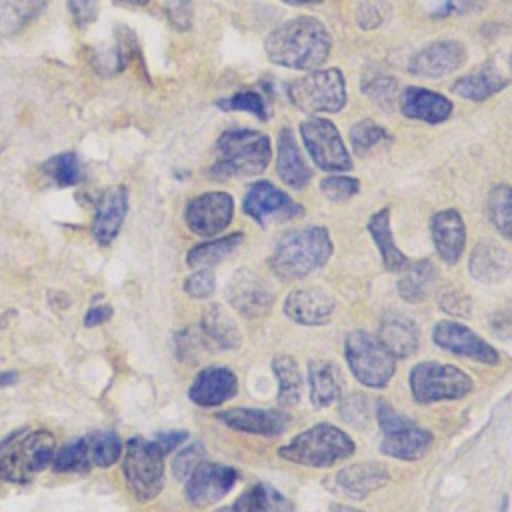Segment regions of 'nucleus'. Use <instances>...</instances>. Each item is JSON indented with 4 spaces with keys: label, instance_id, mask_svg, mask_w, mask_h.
<instances>
[{
    "label": "nucleus",
    "instance_id": "nucleus-25",
    "mask_svg": "<svg viewBox=\"0 0 512 512\" xmlns=\"http://www.w3.org/2000/svg\"><path fill=\"white\" fill-rule=\"evenodd\" d=\"M128 212V192L124 186L108 188L96 206L92 234L100 244H110L122 228Z\"/></svg>",
    "mask_w": 512,
    "mask_h": 512
},
{
    "label": "nucleus",
    "instance_id": "nucleus-28",
    "mask_svg": "<svg viewBox=\"0 0 512 512\" xmlns=\"http://www.w3.org/2000/svg\"><path fill=\"white\" fill-rule=\"evenodd\" d=\"M276 170L286 186L292 190H302L310 178L312 170L306 164L300 148L296 146V138L288 126H284L278 134V160H276Z\"/></svg>",
    "mask_w": 512,
    "mask_h": 512
},
{
    "label": "nucleus",
    "instance_id": "nucleus-17",
    "mask_svg": "<svg viewBox=\"0 0 512 512\" xmlns=\"http://www.w3.org/2000/svg\"><path fill=\"white\" fill-rule=\"evenodd\" d=\"M464 62L466 48L460 40H434L412 56L408 70L424 78H442L458 70Z\"/></svg>",
    "mask_w": 512,
    "mask_h": 512
},
{
    "label": "nucleus",
    "instance_id": "nucleus-54",
    "mask_svg": "<svg viewBox=\"0 0 512 512\" xmlns=\"http://www.w3.org/2000/svg\"><path fill=\"white\" fill-rule=\"evenodd\" d=\"M460 304L470 306V302H468L460 292H450V294H446V296L442 298V304H440V306H442L446 312H450V314L466 316L468 312H466V310H462V308H460Z\"/></svg>",
    "mask_w": 512,
    "mask_h": 512
},
{
    "label": "nucleus",
    "instance_id": "nucleus-52",
    "mask_svg": "<svg viewBox=\"0 0 512 512\" xmlns=\"http://www.w3.org/2000/svg\"><path fill=\"white\" fill-rule=\"evenodd\" d=\"M252 504H254V490L252 486L248 490H244L232 504L216 510V512H252Z\"/></svg>",
    "mask_w": 512,
    "mask_h": 512
},
{
    "label": "nucleus",
    "instance_id": "nucleus-41",
    "mask_svg": "<svg viewBox=\"0 0 512 512\" xmlns=\"http://www.w3.org/2000/svg\"><path fill=\"white\" fill-rule=\"evenodd\" d=\"M254 490V504L252 512H294V504L282 492L266 482L252 484Z\"/></svg>",
    "mask_w": 512,
    "mask_h": 512
},
{
    "label": "nucleus",
    "instance_id": "nucleus-11",
    "mask_svg": "<svg viewBox=\"0 0 512 512\" xmlns=\"http://www.w3.org/2000/svg\"><path fill=\"white\" fill-rule=\"evenodd\" d=\"M432 342L454 356L496 366L500 362L498 350L488 344L478 332L458 320H440L432 328Z\"/></svg>",
    "mask_w": 512,
    "mask_h": 512
},
{
    "label": "nucleus",
    "instance_id": "nucleus-20",
    "mask_svg": "<svg viewBox=\"0 0 512 512\" xmlns=\"http://www.w3.org/2000/svg\"><path fill=\"white\" fill-rule=\"evenodd\" d=\"M216 420L236 432L266 436V438L282 434L290 422L282 410H260V408H242V406L218 412Z\"/></svg>",
    "mask_w": 512,
    "mask_h": 512
},
{
    "label": "nucleus",
    "instance_id": "nucleus-48",
    "mask_svg": "<svg viewBox=\"0 0 512 512\" xmlns=\"http://www.w3.org/2000/svg\"><path fill=\"white\" fill-rule=\"evenodd\" d=\"M214 288H216V276L210 268H198L184 280V292L196 300H204L212 296Z\"/></svg>",
    "mask_w": 512,
    "mask_h": 512
},
{
    "label": "nucleus",
    "instance_id": "nucleus-31",
    "mask_svg": "<svg viewBox=\"0 0 512 512\" xmlns=\"http://www.w3.org/2000/svg\"><path fill=\"white\" fill-rule=\"evenodd\" d=\"M506 84H508V80L494 68H480L468 76L458 78L450 86V90L464 100L482 102V100L494 96L496 92H500Z\"/></svg>",
    "mask_w": 512,
    "mask_h": 512
},
{
    "label": "nucleus",
    "instance_id": "nucleus-43",
    "mask_svg": "<svg viewBox=\"0 0 512 512\" xmlns=\"http://www.w3.org/2000/svg\"><path fill=\"white\" fill-rule=\"evenodd\" d=\"M216 106L226 110V112H230V110H244V112L254 114L260 120L266 118V104H264V100H262V96L258 92H238V94H232L228 98L218 100Z\"/></svg>",
    "mask_w": 512,
    "mask_h": 512
},
{
    "label": "nucleus",
    "instance_id": "nucleus-29",
    "mask_svg": "<svg viewBox=\"0 0 512 512\" xmlns=\"http://www.w3.org/2000/svg\"><path fill=\"white\" fill-rule=\"evenodd\" d=\"M200 330L208 344L218 350H236L242 342V332L236 320L222 304H210L204 308Z\"/></svg>",
    "mask_w": 512,
    "mask_h": 512
},
{
    "label": "nucleus",
    "instance_id": "nucleus-45",
    "mask_svg": "<svg viewBox=\"0 0 512 512\" xmlns=\"http://www.w3.org/2000/svg\"><path fill=\"white\" fill-rule=\"evenodd\" d=\"M202 458H204V446L200 442H192L184 446L172 460L174 478L186 482L188 476L194 472V468L202 462Z\"/></svg>",
    "mask_w": 512,
    "mask_h": 512
},
{
    "label": "nucleus",
    "instance_id": "nucleus-59",
    "mask_svg": "<svg viewBox=\"0 0 512 512\" xmlns=\"http://www.w3.org/2000/svg\"><path fill=\"white\" fill-rule=\"evenodd\" d=\"M286 4H292V6H304V4H320L322 0H282Z\"/></svg>",
    "mask_w": 512,
    "mask_h": 512
},
{
    "label": "nucleus",
    "instance_id": "nucleus-33",
    "mask_svg": "<svg viewBox=\"0 0 512 512\" xmlns=\"http://www.w3.org/2000/svg\"><path fill=\"white\" fill-rule=\"evenodd\" d=\"M272 372L278 382V404L282 408H292L302 396V376L296 360L290 354H278L272 360Z\"/></svg>",
    "mask_w": 512,
    "mask_h": 512
},
{
    "label": "nucleus",
    "instance_id": "nucleus-57",
    "mask_svg": "<svg viewBox=\"0 0 512 512\" xmlns=\"http://www.w3.org/2000/svg\"><path fill=\"white\" fill-rule=\"evenodd\" d=\"M16 382H18V374L16 372H0V388L14 386Z\"/></svg>",
    "mask_w": 512,
    "mask_h": 512
},
{
    "label": "nucleus",
    "instance_id": "nucleus-36",
    "mask_svg": "<svg viewBox=\"0 0 512 512\" xmlns=\"http://www.w3.org/2000/svg\"><path fill=\"white\" fill-rule=\"evenodd\" d=\"M40 176L56 186H74L82 180V164L74 152L48 158L40 166Z\"/></svg>",
    "mask_w": 512,
    "mask_h": 512
},
{
    "label": "nucleus",
    "instance_id": "nucleus-55",
    "mask_svg": "<svg viewBox=\"0 0 512 512\" xmlns=\"http://www.w3.org/2000/svg\"><path fill=\"white\" fill-rule=\"evenodd\" d=\"M366 18H372V26H378L382 22V12L378 10V4H364L358 10V24H362Z\"/></svg>",
    "mask_w": 512,
    "mask_h": 512
},
{
    "label": "nucleus",
    "instance_id": "nucleus-34",
    "mask_svg": "<svg viewBox=\"0 0 512 512\" xmlns=\"http://www.w3.org/2000/svg\"><path fill=\"white\" fill-rule=\"evenodd\" d=\"M242 238H244L242 232H234L216 240L196 244L194 248L188 250L186 262L192 268H212L222 260H226L242 244Z\"/></svg>",
    "mask_w": 512,
    "mask_h": 512
},
{
    "label": "nucleus",
    "instance_id": "nucleus-58",
    "mask_svg": "<svg viewBox=\"0 0 512 512\" xmlns=\"http://www.w3.org/2000/svg\"><path fill=\"white\" fill-rule=\"evenodd\" d=\"M330 512H362V510L352 508V506H346V504H332V506H330Z\"/></svg>",
    "mask_w": 512,
    "mask_h": 512
},
{
    "label": "nucleus",
    "instance_id": "nucleus-21",
    "mask_svg": "<svg viewBox=\"0 0 512 512\" xmlns=\"http://www.w3.org/2000/svg\"><path fill=\"white\" fill-rule=\"evenodd\" d=\"M432 242L436 254L446 264H456L466 246V226L456 208H444L430 220Z\"/></svg>",
    "mask_w": 512,
    "mask_h": 512
},
{
    "label": "nucleus",
    "instance_id": "nucleus-50",
    "mask_svg": "<svg viewBox=\"0 0 512 512\" xmlns=\"http://www.w3.org/2000/svg\"><path fill=\"white\" fill-rule=\"evenodd\" d=\"M70 12L80 26H86L96 20L98 0H70Z\"/></svg>",
    "mask_w": 512,
    "mask_h": 512
},
{
    "label": "nucleus",
    "instance_id": "nucleus-23",
    "mask_svg": "<svg viewBox=\"0 0 512 512\" xmlns=\"http://www.w3.org/2000/svg\"><path fill=\"white\" fill-rule=\"evenodd\" d=\"M398 106L406 118L428 124H440L452 114V102L446 96L420 86L404 88L398 96Z\"/></svg>",
    "mask_w": 512,
    "mask_h": 512
},
{
    "label": "nucleus",
    "instance_id": "nucleus-38",
    "mask_svg": "<svg viewBox=\"0 0 512 512\" xmlns=\"http://www.w3.org/2000/svg\"><path fill=\"white\" fill-rule=\"evenodd\" d=\"M86 440H88V448H90V462H92V466L108 468L122 454V440L112 430L92 432V434L86 436Z\"/></svg>",
    "mask_w": 512,
    "mask_h": 512
},
{
    "label": "nucleus",
    "instance_id": "nucleus-22",
    "mask_svg": "<svg viewBox=\"0 0 512 512\" xmlns=\"http://www.w3.org/2000/svg\"><path fill=\"white\" fill-rule=\"evenodd\" d=\"M434 444L430 430L418 426L414 420L396 430L384 432L380 440V452L396 460H420Z\"/></svg>",
    "mask_w": 512,
    "mask_h": 512
},
{
    "label": "nucleus",
    "instance_id": "nucleus-14",
    "mask_svg": "<svg viewBox=\"0 0 512 512\" xmlns=\"http://www.w3.org/2000/svg\"><path fill=\"white\" fill-rule=\"evenodd\" d=\"M226 298L230 306L246 318H260L272 310L274 292L254 270L240 268L228 282Z\"/></svg>",
    "mask_w": 512,
    "mask_h": 512
},
{
    "label": "nucleus",
    "instance_id": "nucleus-12",
    "mask_svg": "<svg viewBox=\"0 0 512 512\" xmlns=\"http://www.w3.org/2000/svg\"><path fill=\"white\" fill-rule=\"evenodd\" d=\"M238 472L218 462H200L188 476L184 494L192 506L206 508L220 502L236 484Z\"/></svg>",
    "mask_w": 512,
    "mask_h": 512
},
{
    "label": "nucleus",
    "instance_id": "nucleus-40",
    "mask_svg": "<svg viewBox=\"0 0 512 512\" xmlns=\"http://www.w3.org/2000/svg\"><path fill=\"white\" fill-rule=\"evenodd\" d=\"M390 140H392V136L386 132V128L372 120L356 122L350 128V144L356 150V154H360V156L376 150L382 142H390Z\"/></svg>",
    "mask_w": 512,
    "mask_h": 512
},
{
    "label": "nucleus",
    "instance_id": "nucleus-56",
    "mask_svg": "<svg viewBox=\"0 0 512 512\" xmlns=\"http://www.w3.org/2000/svg\"><path fill=\"white\" fill-rule=\"evenodd\" d=\"M476 0H446L448 12H468Z\"/></svg>",
    "mask_w": 512,
    "mask_h": 512
},
{
    "label": "nucleus",
    "instance_id": "nucleus-42",
    "mask_svg": "<svg viewBox=\"0 0 512 512\" xmlns=\"http://www.w3.org/2000/svg\"><path fill=\"white\" fill-rule=\"evenodd\" d=\"M340 416L354 428H366L372 418V404L366 394H350L340 398Z\"/></svg>",
    "mask_w": 512,
    "mask_h": 512
},
{
    "label": "nucleus",
    "instance_id": "nucleus-24",
    "mask_svg": "<svg viewBox=\"0 0 512 512\" xmlns=\"http://www.w3.org/2000/svg\"><path fill=\"white\" fill-rule=\"evenodd\" d=\"M468 270L482 284H498L512 272V256L498 242L480 240L468 258Z\"/></svg>",
    "mask_w": 512,
    "mask_h": 512
},
{
    "label": "nucleus",
    "instance_id": "nucleus-19",
    "mask_svg": "<svg viewBox=\"0 0 512 512\" xmlns=\"http://www.w3.org/2000/svg\"><path fill=\"white\" fill-rule=\"evenodd\" d=\"M238 376L228 366L202 368L188 388L192 404L202 408H214L236 396Z\"/></svg>",
    "mask_w": 512,
    "mask_h": 512
},
{
    "label": "nucleus",
    "instance_id": "nucleus-30",
    "mask_svg": "<svg viewBox=\"0 0 512 512\" xmlns=\"http://www.w3.org/2000/svg\"><path fill=\"white\" fill-rule=\"evenodd\" d=\"M368 232L374 240V244L380 250L382 264L388 272H402L410 262L402 254V250L394 242V234L390 228V208L384 206L378 212H374L368 220Z\"/></svg>",
    "mask_w": 512,
    "mask_h": 512
},
{
    "label": "nucleus",
    "instance_id": "nucleus-53",
    "mask_svg": "<svg viewBox=\"0 0 512 512\" xmlns=\"http://www.w3.org/2000/svg\"><path fill=\"white\" fill-rule=\"evenodd\" d=\"M110 316H112V308H110L108 304H96V306H92V308L86 312V316H84V326H88V328L98 326V324L106 322Z\"/></svg>",
    "mask_w": 512,
    "mask_h": 512
},
{
    "label": "nucleus",
    "instance_id": "nucleus-16",
    "mask_svg": "<svg viewBox=\"0 0 512 512\" xmlns=\"http://www.w3.org/2000/svg\"><path fill=\"white\" fill-rule=\"evenodd\" d=\"M336 310V298L320 286H302L284 298V314L302 326H322L330 322Z\"/></svg>",
    "mask_w": 512,
    "mask_h": 512
},
{
    "label": "nucleus",
    "instance_id": "nucleus-51",
    "mask_svg": "<svg viewBox=\"0 0 512 512\" xmlns=\"http://www.w3.org/2000/svg\"><path fill=\"white\" fill-rule=\"evenodd\" d=\"M186 438H188L186 430H168V432H158L154 440L164 450V454H168L174 448H178L182 442H186Z\"/></svg>",
    "mask_w": 512,
    "mask_h": 512
},
{
    "label": "nucleus",
    "instance_id": "nucleus-3",
    "mask_svg": "<svg viewBox=\"0 0 512 512\" xmlns=\"http://www.w3.org/2000/svg\"><path fill=\"white\" fill-rule=\"evenodd\" d=\"M356 450L354 440L330 422H318L278 448V456L292 464L308 468H330Z\"/></svg>",
    "mask_w": 512,
    "mask_h": 512
},
{
    "label": "nucleus",
    "instance_id": "nucleus-46",
    "mask_svg": "<svg viewBox=\"0 0 512 512\" xmlns=\"http://www.w3.org/2000/svg\"><path fill=\"white\" fill-rule=\"evenodd\" d=\"M364 92L382 108H390L396 98V82L390 76L374 74L364 80Z\"/></svg>",
    "mask_w": 512,
    "mask_h": 512
},
{
    "label": "nucleus",
    "instance_id": "nucleus-35",
    "mask_svg": "<svg viewBox=\"0 0 512 512\" xmlns=\"http://www.w3.org/2000/svg\"><path fill=\"white\" fill-rule=\"evenodd\" d=\"M48 0H0V34H16L26 28Z\"/></svg>",
    "mask_w": 512,
    "mask_h": 512
},
{
    "label": "nucleus",
    "instance_id": "nucleus-13",
    "mask_svg": "<svg viewBox=\"0 0 512 512\" xmlns=\"http://www.w3.org/2000/svg\"><path fill=\"white\" fill-rule=\"evenodd\" d=\"M234 216V200L228 192L212 190L192 198L186 206V226L198 236L220 234Z\"/></svg>",
    "mask_w": 512,
    "mask_h": 512
},
{
    "label": "nucleus",
    "instance_id": "nucleus-18",
    "mask_svg": "<svg viewBox=\"0 0 512 512\" xmlns=\"http://www.w3.org/2000/svg\"><path fill=\"white\" fill-rule=\"evenodd\" d=\"M390 480V472L386 466L378 462H354L340 468L330 478V488L346 498L364 500L372 492L384 488Z\"/></svg>",
    "mask_w": 512,
    "mask_h": 512
},
{
    "label": "nucleus",
    "instance_id": "nucleus-2",
    "mask_svg": "<svg viewBox=\"0 0 512 512\" xmlns=\"http://www.w3.org/2000/svg\"><path fill=\"white\" fill-rule=\"evenodd\" d=\"M332 236L324 226H306L284 234L272 256L270 268L284 280H300L322 268L332 256Z\"/></svg>",
    "mask_w": 512,
    "mask_h": 512
},
{
    "label": "nucleus",
    "instance_id": "nucleus-60",
    "mask_svg": "<svg viewBox=\"0 0 512 512\" xmlns=\"http://www.w3.org/2000/svg\"><path fill=\"white\" fill-rule=\"evenodd\" d=\"M122 2H128V4H138V6H140V4H148L150 0H122Z\"/></svg>",
    "mask_w": 512,
    "mask_h": 512
},
{
    "label": "nucleus",
    "instance_id": "nucleus-27",
    "mask_svg": "<svg viewBox=\"0 0 512 512\" xmlns=\"http://www.w3.org/2000/svg\"><path fill=\"white\" fill-rule=\"evenodd\" d=\"M342 372L332 360L308 362V392L314 408H328L342 398Z\"/></svg>",
    "mask_w": 512,
    "mask_h": 512
},
{
    "label": "nucleus",
    "instance_id": "nucleus-9",
    "mask_svg": "<svg viewBox=\"0 0 512 512\" xmlns=\"http://www.w3.org/2000/svg\"><path fill=\"white\" fill-rule=\"evenodd\" d=\"M412 398L418 404H434L444 400H460L474 390L472 378L454 364L420 362L408 376Z\"/></svg>",
    "mask_w": 512,
    "mask_h": 512
},
{
    "label": "nucleus",
    "instance_id": "nucleus-15",
    "mask_svg": "<svg viewBox=\"0 0 512 512\" xmlns=\"http://www.w3.org/2000/svg\"><path fill=\"white\" fill-rule=\"evenodd\" d=\"M244 214L256 220L260 226L270 224L278 218H296L302 214V206L296 204L286 192L278 190L270 182H254L242 202Z\"/></svg>",
    "mask_w": 512,
    "mask_h": 512
},
{
    "label": "nucleus",
    "instance_id": "nucleus-44",
    "mask_svg": "<svg viewBox=\"0 0 512 512\" xmlns=\"http://www.w3.org/2000/svg\"><path fill=\"white\" fill-rule=\"evenodd\" d=\"M320 190L326 198L342 202V200H348V198H352L360 192V182L356 178L344 176V174L326 176V178L320 180Z\"/></svg>",
    "mask_w": 512,
    "mask_h": 512
},
{
    "label": "nucleus",
    "instance_id": "nucleus-37",
    "mask_svg": "<svg viewBox=\"0 0 512 512\" xmlns=\"http://www.w3.org/2000/svg\"><path fill=\"white\" fill-rule=\"evenodd\" d=\"M488 218L498 234L512 242V184L494 186L488 194Z\"/></svg>",
    "mask_w": 512,
    "mask_h": 512
},
{
    "label": "nucleus",
    "instance_id": "nucleus-6",
    "mask_svg": "<svg viewBox=\"0 0 512 512\" xmlns=\"http://www.w3.org/2000/svg\"><path fill=\"white\" fill-rule=\"evenodd\" d=\"M122 470L130 494L138 502H150L164 488V450L156 440L134 436L124 448Z\"/></svg>",
    "mask_w": 512,
    "mask_h": 512
},
{
    "label": "nucleus",
    "instance_id": "nucleus-32",
    "mask_svg": "<svg viewBox=\"0 0 512 512\" xmlns=\"http://www.w3.org/2000/svg\"><path fill=\"white\" fill-rule=\"evenodd\" d=\"M398 280V294L406 302H420L428 296L436 280V268L430 260H418L408 264Z\"/></svg>",
    "mask_w": 512,
    "mask_h": 512
},
{
    "label": "nucleus",
    "instance_id": "nucleus-47",
    "mask_svg": "<svg viewBox=\"0 0 512 512\" xmlns=\"http://www.w3.org/2000/svg\"><path fill=\"white\" fill-rule=\"evenodd\" d=\"M208 346L210 344L200 328H188L176 334V352L182 360H196L200 356V350H206Z\"/></svg>",
    "mask_w": 512,
    "mask_h": 512
},
{
    "label": "nucleus",
    "instance_id": "nucleus-26",
    "mask_svg": "<svg viewBox=\"0 0 512 512\" xmlns=\"http://www.w3.org/2000/svg\"><path fill=\"white\" fill-rule=\"evenodd\" d=\"M378 340L394 358H410L420 346V332L412 318L400 312H388L380 320Z\"/></svg>",
    "mask_w": 512,
    "mask_h": 512
},
{
    "label": "nucleus",
    "instance_id": "nucleus-49",
    "mask_svg": "<svg viewBox=\"0 0 512 512\" xmlns=\"http://www.w3.org/2000/svg\"><path fill=\"white\" fill-rule=\"evenodd\" d=\"M166 14L172 22V26L186 30L192 24V4L190 0H170L166 4Z\"/></svg>",
    "mask_w": 512,
    "mask_h": 512
},
{
    "label": "nucleus",
    "instance_id": "nucleus-39",
    "mask_svg": "<svg viewBox=\"0 0 512 512\" xmlns=\"http://www.w3.org/2000/svg\"><path fill=\"white\" fill-rule=\"evenodd\" d=\"M52 468L56 472H86V470H90L92 462H90V448H88L86 436L72 440V442L64 444L62 448H58L54 454V460H52Z\"/></svg>",
    "mask_w": 512,
    "mask_h": 512
},
{
    "label": "nucleus",
    "instance_id": "nucleus-4",
    "mask_svg": "<svg viewBox=\"0 0 512 512\" xmlns=\"http://www.w3.org/2000/svg\"><path fill=\"white\" fill-rule=\"evenodd\" d=\"M216 148L220 160L210 168V176L226 180L230 176H252L266 170L272 158L270 138L250 128H230L220 134Z\"/></svg>",
    "mask_w": 512,
    "mask_h": 512
},
{
    "label": "nucleus",
    "instance_id": "nucleus-7",
    "mask_svg": "<svg viewBox=\"0 0 512 512\" xmlns=\"http://www.w3.org/2000/svg\"><path fill=\"white\" fill-rule=\"evenodd\" d=\"M344 356L352 376L366 388H386L396 372V358L384 348L378 336L354 330L344 340Z\"/></svg>",
    "mask_w": 512,
    "mask_h": 512
},
{
    "label": "nucleus",
    "instance_id": "nucleus-10",
    "mask_svg": "<svg viewBox=\"0 0 512 512\" xmlns=\"http://www.w3.org/2000/svg\"><path fill=\"white\" fill-rule=\"evenodd\" d=\"M300 136L314 164L326 172H346L352 160L338 128L326 118H308L300 124Z\"/></svg>",
    "mask_w": 512,
    "mask_h": 512
},
{
    "label": "nucleus",
    "instance_id": "nucleus-1",
    "mask_svg": "<svg viewBox=\"0 0 512 512\" xmlns=\"http://www.w3.org/2000/svg\"><path fill=\"white\" fill-rule=\"evenodd\" d=\"M264 50L268 60L278 66L314 70L328 60L332 38L320 20L298 16L274 28L264 42Z\"/></svg>",
    "mask_w": 512,
    "mask_h": 512
},
{
    "label": "nucleus",
    "instance_id": "nucleus-8",
    "mask_svg": "<svg viewBox=\"0 0 512 512\" xmlns=\"http://www.w3.org/2000/svg\"><path fill=\"white\" fill-rule=\"evenodd\" d=\"M290 102L304 114L340 112L346 104V80L338 68L314 70L286 86Z\"/></svg>",
    "mask_w": 512,
    "mask_h": 512
},
{
    "label": "nucleus",
    "instance_id": "nucleus-5",
    "mask_svg": "<svg viewBox=\"0 0 512 512\" xmlns=\"http://www.w3.org/2000/svg\"><path fill=\"white\" fill-rule=\"evenodd\" d=\"M56 440L48 430L16 432L0 450V480L24 484L46 470L56 454Z\"/></svg>",
    "mask_w": 512,
    "mask_h": 512
}]
</instances>
